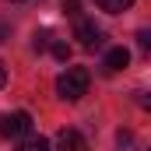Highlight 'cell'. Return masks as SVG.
<instances>
[{
    "instance_id": "cell-7",
    "label": "cell",
    "mask_w": 151,
    "mask_h": 151,
    "mask_svg": "<svg viewBox=\"0 0 151 151\" xmlns=\"http://www.w3.org/2000/svg\"><path fill=\"white\" fill-rule=\"evenodd\" d=\"M18 151H49V141L46 137H28V141H21Z\"/></svg>"
},
{
    "instance_id": "cell-11",
    "label": "cell",
    "mask_w": 151,
    "mask_h": 151,
    "mask_svg": "<svg viewBox=\"0 0 151 151\" xmlns=\"http://www.w3.org/2000/svg\"><path fill=\"white\" fill-rule=\"evenodd\" d=\"M4 84H7V67L0 63V88H4Z\"/></svg>"
},
{
    "instance_id": "cell-12",
    "label": "cell",
    "mask_w": 151,
    "mask_h": 151,
    "mask_svg": "<svg viewBox=\"0 0 151 151\" xmlns=\"http://www.w3.org/2000/svg\"><path fill=\"white\" fill-rule=\"evenodd\" d=\"M141 106H144V109L151 113V99H148V95H141Z\"/></svg>"
},
{
    "instance_id": "cell-9",
    "label": "cell",
    "mask_w": 151,
    "mask_h": 151,
    "mask_svg": "<svg viewBox=\"0 0 151 151\" xmlns=\"http://www.w3.org/2000/svg\"><path fill=\"white\" fill-rule=\"evenodd\" d=\"M53 56L67 63V60H70V46H67V42H53Z\"/></svg>"
},
{
    "instance_id": "cell-5",
    "label": "cell",
    "mask_w": 151,
    "mask_h": 151,
    "mask_svg": "<svg viewBox=\"0 0 151 151\" xmlns=\"http://www.w3.org/2000/svg\"><path fill=\"white\" fill-rule=\"evenodd\" d=\"M127 63H130V53H127L123 46H116V49L106 53V70H123Z\"/></svg>"
},
{
    "instance_id": "cell-13",
    "label": "cell",
    "mask_w": 151,
    "mask_h": 151,
    "mask_svg": "<svg viewBox=\"0 0 151 151\" xmlns=\"http://www.w3.org/2000/svg\"><path fill=\"white\" fill-rule=\"evenodd\" d=\"M4 35H7V25H0V42H4Z\"/></svg>"
},
{
    "instance_id": "cell-2",
    "label": "cell",
    "mask_w": 151,
    "mask_h": 151,
    "mask_svg": "<svg viewBox=\"0 0 151 151\" xmlns=\"http://www.w3.org/2000/svg\"><path fill=\"white\" fill-rule=\"evenodd\" d=\"M32 130V116L28 113H7L0 116V137H25Z\"/></svg>"
},
{
    "instance_id": "cell-10",
    "label": "cell",
    "mask_w": 151,
    "mask_h": 151,
    "mask_svg": "<svg viewBox=\"0 0 151 151\" xmlns=\"http://www.w3.org/2000/svg\"><path fill=\"white\" fill-rule=\"evenodd\" d=\"M77 4H81V0H63V11H67V14H74V11H77Z\"/></svg>"
},
{
    "instance_id": "cell-6",
    "label": "cell",
    "mask_w": 151,
    "mask_h": 151,
    "mask_svg": "<svg viewBox=\"0 0 151 151\" xmlns=\"http://www.w3.org/2000/svg\"><path fill=\"white\" fill-rule=\"evenodd\" d=\"M95 7L106 11V14H123V11L134 7V0H95Z\"/></svg>"
},
{
    "instance_id": "cell-1",
    "label": "cell",
    "mask_w": 151,
    "mask_h": 151,
    "mask_svg": "<svg viewBox=\"0 0 151 151\" xmlns=\"http://www.w3.org/2000/svg\"><path fill=\"white\" fill-rule=\"evenodd\" d=\"M88 81H91V74L84 67H67L63 74L56 77V95L63 102H77V99L88 95Z\"/></svg>"
},
{
    "instance_id": "cell-3",
    "label": "cell",
    "mask_w": 151,
    "mask_h": 151,
    "mask_svg": "<svg viewBox=\"0 0 151 151\" xmlns=\"http://www.w3.org/2000/svg\"><path fill=\"white\" fill-rule=\"evenodd\" d=\"M77 39H81V46L84 49H99L102 46V28L95 25V21H77Z\"/></svg>"
},
{
    "instance_id": "cell-8",
    "label": "cell",
    "mask_w": 151,
    "mask_h": 151,
    "mask_svg": "<svg viewBox=\"0 0 151 151\" xmlns=\"http://www.w3.org/2000/svg\"><path fill=\"white\" fill-rule=\"evenodd\" d=\"M137 46H141V53H144V56H151V25L137 32Z\"/></svg>"
},
{
    "instance_id": "cell-4",
    "label": "cell",
    "mask_w": 151,
    "mask_h": 151,
    "mask_svg": "<svg viewBox=\"0 0 151 151\" xmlns=\"http://www.w3.org/2000/svg\"><path fill=\"white\" fill-rule=\"evenodd\" d=\"M56 151H88V141L77 130H60L56 134Z\"/></svg>"
}]
</instances>
